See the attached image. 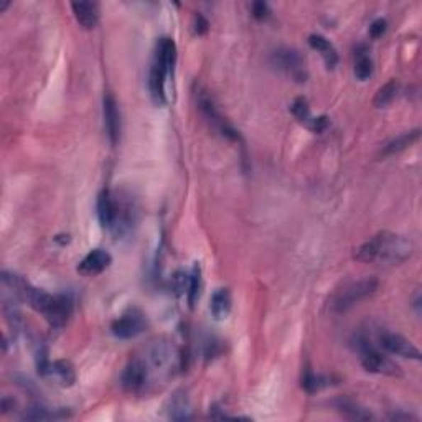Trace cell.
<instances>
[{
    "instance_id": "obj_22",
    "label": "cell",
    "mask_w": 422,
    "mask_h": 422,
    "mask_svg": "<svg viewBox=\"0 0 422 422\" xmlns=\"http://www.w3.org/2000/svg\"><path fill=\"white\" fill-rule=\"evenodd\" d=\"M355 76L360 81L370 79V76L373 74V60L370 58L368 50L366 47H358L355 50Z\"/></svg>"
},
{
    "instance_id": "obj_24",
    "label": "cell",
    "mask_w": 422,
    "mask_h": 422,
    "mask_svg": "<svg viewBox=\"0 0 422 422\" xmlns=\"http://www.w3.org/2000/svg\"><path fill=\"white\" fill-rule=\"evenodd\" d=\"M201 291V269L195 262V266L191 269L190 277H188V302H190V307H195V304L200 297Z\"/></svg>"
},
{
    "instance_id": "obj_7",
    "label": "cell",
    "mask_w": 422,
    "mask_h": 422,
    "mask_svg": "<svg viewBox=\"0 0 422 422\" xmlns=\"http://www.w3.org/2000/svg\"><path fill=\"white\" fill-rule=\"evenodd\" d=\"M147 327L145 315L137 309L127 310L126 313H122L119 318H116L113 325H111V332L114 337L121 340H131L135 338L137 335H140Z\"/></svg>"
},
{
    "instance_id": "obj_27",
    "label": "cell",
    "mask_w": 422,
    "mask_h": 422,
    "mask_svg": "<svg viewBox=\"0 0 422 422\" xmlns=\"http://www.w3.org/2000/svg\"><path fill=\"white\" fill-rule=\"evenodd\" d=\"M291 111H292V114L296 116L297 121L305 122V124H309V121L312 119V116H310L309 103L305 98H297L296 101H294L291 106Z\"/></svg>"
},
{
    "instance_id": "obj_13",
    "label": "cell",
    "mask_w": 422,
    "mask_h": 422,
    "mask_svg": "<svg viewBox=\"0 0 422 422\" xmlns=\"http://www.w3.org/2000/svg\"><path fill=\"white\" fill-rule=\"evenodd\" d=\"M111 262H113V257H111L108 251H104V249H93L79 262L78 272L86 277L98 276V274L104 272L111 266Z\"/></svg>"
},
{
    "instance_id": "obj_12",
    "label": "cell",
    "mask_w": 422,
    "mask_h": 422,
    "mask_svg": "<svg viewBox=\"0 0 422 422\" xmlns=\"http://www.w3.org/2000/svg\"><path fill=\"white\" fill-rule=\"evenodd\" d=\"M71 310H73V304H71L68 297L52 296V301L48 302L47 309H45L42 315L53 328H61L65 327L68 318L71 317Z\"/></svg>"
},
{
    "instance_id": "obj_9",
    "label": "cell",
    "mask_w": 422,
    "mask_h": 422,
    "mask_svg": "<svg viewBox=\"0 0 422 422\" xmlns=\"http://www.w3.org/2000/svg\"><path fill=\"white\" fill-rule=\"evenodd\" d=\"M38 371L43 378L52 379L63 388H70L76 381L74 366L68 360H57L53 363L48 360H42V362H38Z\"/></svg>"
},
{
    "instance_id": "obj_4",
    "label": "cell",
    "mask_w": 422,
    "mask_h": 422,
    "mask_svg": "<svg viewBox=\"0 0 422 422\" xmlns=\"http://www.w3.org/2000/svg\"><path fill=\"white\" fill-rule=\"evenodd\" d=\"M122 388L129 394H144L149 393L152 388V381L149 370H147L145 362L142 357H134L126 365L121 376Z\"/></svg>"
},
{
    "instance_id": "obj_15",
    "label": "cell",
    "mask_w": 422,
    "mask_h": 422,
    "mask_svg": "<svg viewBox=\"0 0 422 422\" xmlns=\"http://www.w3.org/2000/svg\"><path fill=\"white\" fill-rule=\"evenodd\" d=\"M170 71L165 70L164 66H160L155 61H152L150 66V74H149V89H150V98L157 106H164L167 103V94H165V83L167 78H169Z\"/></svg>"
},
{
    "instance_id": "obj_8",
    "label": "cell",
    "mask_w": 422,
    "mask_h": 422,
    "mask_svg": "<svg viewBox=\"0 0 422 422\" xmlns=\"http://www.w3.org/2000/svg\"><path fill=\"white\" fill-rule=\"evenodd\" d=\"M362 365L366 371L376 374L384 376H399L401 368L396 365L389 357H386L384 353H381L379 350H376L370 345H365L362 348Z\"/></svg>"
},
{
    "instance_id": "obj_28",
    "label": "cell",
    "mask_w": 422,
    "mask_h": 422,
    "mask_svg": "<svg viewBox=\"0 0 422 422\" xmlns=\"http://www.w3.org/2000/svg\"><path fill=\"white\" fill-rule=\"evenodd\" d=\"M309 129L312 132H317V134H322L323 131H327V127L330 126V121L327 116H318V118H312L309 121Z\"/></svg>"
},
{
    "instance_id": "obj_33",
    "label": "cell",
    "mask_w": 422,
    "mask_h": 422,
    "mask_svg": "<svg viewBox=\"0 0 422 422\" xmlns=\"http://www.w3.org/2000/svg\"><path fill=\"white\" fill-rule=\"evenodd\" d=\"M391 419L393 421H409V419H418V418H414V416H411V414H393L391 416Z\"/></svg>"
},
{
    "instance_id": "obj_5",
    "label": "cell",
    "mask_w": 422,
    "mask_h": 422,
    "mask_svg": "<svg viewBox=\"0 0 422 422\" xmlns=\"http://www.w3.org/2000/svg\"><path fill=\"white\" fill-rule=\"evenodd\" d=\"M272 66H276L279 71L291 76L292 79L304 83L307 79V71H305L304 58L299 55V52L292 48H281L272 53L271 57Z\"/></svg>"
},
{
    "instance_id": "obj_26",
    "label": "cell",
    "mask_w": 422,
    "mask_h": 422,
    "mask_svg": "<svg viewBox=\"0 0 422 422\" xmlns=\"http://www.w3.org/2000/svg\"><path fill=\"white\" fill-rule=\"evenodd\" d=\"M302 386L305 388V391H309V393H317V391L325 388V386H328V378L313 374L312 371H307V374L304 376Z\"/></svg>"
},
{
    "instance_id": "obj_10",
    "label": "cell",
    "mask_w": 422,
    "mask_h": 422,
    "mask_svg": "<svg viewBox=\"0 0 422 422\" xmlns=\"http://www.w3.org/2000/svg\"><path fill=\"white\" fill-rule=\"evenodd\" d=\"M98 218L103 228H119L124 220L122 206L113 193L103 190L98 196Z\"/></svg>"
},
{
    "instance_id": "obj_18",
    "label": "cell",
    "mask_w": 422,
    "mask_h": 422,
    "mask_svg": "<svg viewBox=\"0 0 422 422\" xmlns=\"http://www.w3.org/2000/svg\"><path fill=\"white\" fill-rule=\"evenodd\" d=\"M154 61L164 66L165 70H169L170 73L174 71V65L177 61V45L172 38L164 37L160 38L155 45V53H154Z\"/></svg>"
},
{
    "instance_id": "obj_1",
    "label": "cell",
    "mask_w": 422,
    "mask_h": 422,
    "mask_svg": "<svg viewBox=\"0 0 422 422\" xmlns=\"http://www.w3.org/2000/svg\"><path fill=\"white\" fill-rule=\"evenodd\" d=\"M413 249V243L408 238L383 231L371 238L370 241L363 243L355 251V259L360 262L399 264L411 257Z\"/></svg>"
},
{
    "instance_id": "obj_21",
    "label": "cell",
    "mask_w": 422,
    "mask_h": 422,
    "mask_svg": "<svg viewBox=\"0 0 422 422\" xmlns=\"http://www.w3.org/2000/svg\"><path fill=\"white\" fill-rule=\"evenodd\" d=\"M419 135H421V131L419 129L404 132V134H401V135L396 137V139L388 142V144L384 145L383 152H381V155L388 157V155L398 154V152H403L404 149H408L409 145H413L414 142L419 139Z\"/></svg>"
},
{
    "instance_id": "obj_31",
    "label": "cell",
    "mask_w": 422,
    "mask_h": 422,
    "mask_svg": "<svg viewBox=\"0 0 422 422\" xmlns=\"http://www.w3.org/2000/svg\"><path fill=\"white\" fill-rule=\"evenodd\" d=\"M386 20L384 18H376L373 23H371V27H370V35L373 38H379L381 35H383L384 32H386Z\"/></svg>"
},
{
    "instance_id": "obj_20",
    "label": "cell",
    "mask_w": 422,
    "mask_h": 422,
    "mask_svg": "<svg viewBox=\"0 0 422 422\" xmlns=\"http://www.w3.org/2000/svg\"><path fill=\"white\" fill-rule=\"evenodd\" d=\"M210 310L213 313V317L216 320H223L226 318L231 312V294L228 289H218L215 294L211 296V304H210Z\"/></svg>"
},
{
    "instance_id": "obj_3",
    "label": "cell",
    "mask_w": 422,
    "mask_h": 422,
    "mask_svg": "<svg viewBox=\"0 0 422 422\" xmlns=\"http://www.w3.org/2000/svg\"><path fill=\"white\" fill-rule=\"evenodd\" d=\"M376 289H378V281L373 277L350 282L333 294V297L330 299V309L335 313L347 312V310L355 307V305L365 301V299L373 296Z\"/></svg>"
},
{
    "instance_id": "obj_30",
    "label": "cell",
    "mask_w": 422,
    "mask_h": 422,
    "mask_svg": "<svg viewBox=\"0 0 422 422\" xmlns=\"http://www.w3.org/2000/svg\"><path fill=\"white\" fill-rule=\"evenodd\" d=\"M251 9H252V15L257 20L267 18L269 13H271V10H269V5L264 4V2H254Z\"/></svg>"
},
{
    "instance_id": "obj_2",
    "label": "cell",
    "mask_w": 422,
    "mask_h": 422,
    "mask_svg": "<svg viewBox=\"0 0 422 422\" xmlns=\"http://www.w3.org/2000/svg\"><path fill=\"white\" fill-rule=\"evenodd\" d=\"M142 358H144L147 370H149L152 386L165 383V381L174 378L182 365L179 348L167 338H157L150 342Z\"/></svg>"
},
{
    "instance_id": "obj_23",
    "label": "cell",
    "mask_w": 422,
    "mask_h": 422,
    "mask_svg": "<svg viewBox=\"0 0 422 422\" xmlns=\"http://www.w3.org/2000/svg\"><path fill=\"white\" fill-rule=\"evenodd\" d=\"M396 94H398V83H396V79H391L384 86H381L378 93H376L373 99L374 108L381 109V108H386V106H389L396 98Z\"/></svg>"
},
{
    "instance_id": "obj_32",
    "label": "cell",
    "mask_w": 422,
    "mask_h": 422,
    "mask_svg": "<svg viewBox=\"0 0 422 422\" xmlns=\"http://www.w3.org/2000/svg\"><path fill=\"white\" fill-rule=\"evenodd\" d=\"M193 30H195L196 35H203L208 32V22L203 18V15L196 13L195 18H193Z\"/></svg>"
},
{
    "instance_id": "obj_14",
    "label": "cell",
    "mask_w": 422,
    "mask_h": 422,
    "mask_svg": "<svg viewBox=\"0 0 422 422\" xmlns=\"http://www.w3.org/2000/svg\"><path fill=\"white\" fill-rule=\"evenodd\" d=\"M103 114H104L106 132H108L111 144L116 145L121 137V114L118 108V101H116V98L111 93L104 96Z\"/></svg>"
},
{
    "instance_id": "obj_11",
    "label": "cell",
    "mask_w": 422,
    "mask_h": 422,
    "mask_svg": "<svg viewBox=\"0 0 422 422\" xmlns=\"http://www.w3.org/2000/svg\"><path fill=\"white\" fill-rule=\"evenodd\" d=\"M379 345L386 352L398 355L403 358L411 360H421V352L411 340L404 338L403 335L393 333V332H383L379 335Z\"/></svg>"
},
{
    "instance_id": "obj_19",
    "label": "cell",
    "mask_w": 422,
    "mask_h": 422,
    "mask_svg": "<svg viewBox=\"0 0 422 422\" xmlns=\"http://www.w3.org/2000/svg\"><path fill=\"white\" fill-rule=\"evenodd\" d=\"M309 45L315 50V52H318L320 55H322V58L325 61V65H327V68L333 70L335 66L338 65L337 50H335L333 45L330 43L328 40L323 37V35H317V33L310 35Z\"/></svg>"
},
{
    "instance_id": "obj_6",
    "label": "cell",
    "mask_w": 422,
    "mask_h": 422,
    "mask_svg": "<svg viewBox=\"0 0 422 422\" xmlns=\"http://www.w3.org/2000/svg\"><path fill=\"white\" fill-rule=\"evenodd\" d=\"M195 94H196V104H198V108H200L203 116H205V118L211 122V126H215L216 129L220 131L221 134L226 137V139L236 140V142L240 140L241 137H240V134H238V131L233 129V127L230 124H228V122L225 119L221 118L220 111L216 109L215 101H213L210 98V94H208L206 91H203V89H198Z\"/></svg>"
},
{
    "instance_id": "obj_17",
    "label": "cell",
    "mask_w": 422,
    "mask_h": 422,
    "mask_svg": "<svg viewBox=\"0 0 422 422\" xmlns=\"http://www.w3.org/2000/svg\"><path fill=\"white\" fill-rule=\"evenodd\" d=\"M71 9H73V13L76 20L81 27L86 30L96 28V25L99 23L101 10L99 4L96 2H73L71 4Z\"/></svg>"
},
{
    "instance_id": "obj_29",
    "label": "cell",
    "mask_w": 422,
    "mask_h": 422,
    "mask_svg": "<svg viewBox=\"0 0 422 422\" xmlns=\"http://www.w3.org/2000/svg\"><path fill=\"white\" fill-rule=\"evenodd\" d=\"M188 284V277L185 276V274L183 272H177L174 277H172V281H170V286H172V289H174L175 291V294H180L185 291V286Z\"/></svg>"
},
{
    "instance_id": "obj_16",
    "label": "cell",
    "mask_w": 422,
    "mask_h": 422,
    "mask_svg": "<svg viewBox=\"0 0 422 422\" xmlns=\"http://www.w3.org/2000/svg\"><path fill=\"white\" fill-rule=\"evenodd\" d=\"M167 416L172 421H188L191 419V403L190 398H188L185 389L175 391L174 394L170 396V399L167 401L165 404Z\"/></svg>"
},
{
    "instance_id": "obj_25",
    "label": "cell",
    "mask_w": 422,
    "mask_h": 422,
    "mask_svg": "<svg viewBox=\"0 0 422 422\" xmlns=\"http://www.w3.org/2000/svg\"><path fill=\"white\" fill-rule=\"evenodd\" d=\"M338 411L345 416V418L352 419V421H370V419H373V416H371L370 411L360 408V406L355 404V403H348V401H342V403L338 404Z\"/></svg>"
}]
</instances>
